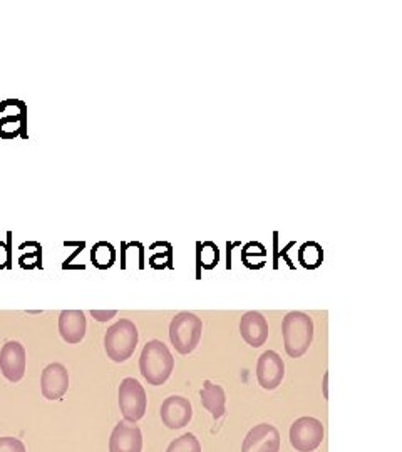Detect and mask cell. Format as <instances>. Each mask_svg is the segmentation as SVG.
Wrapping results in <instances>:
<instances>
[{
	"instance_id": "cell-1",
	"label": "cell",
	"mask_w": 402,
	"mask_h": 452,
	"mask_svg": "<svg viewBox=\"0 0 402 452\" xmlns=\"http://www.w3.org/2000/svg\"><path fill=\"white\" fill-rule=\"evenodd\" d=\"M175 369V359L161 340H150L139 357V371L150 385H163Z\"/></svg>"
},
{
	"instance_id": "cell-2",
	"label": "cell",
	"mask_w": 402,
	"mask_h": 452,
	"mask_svg": "<svg viewBox=\"0 0 402 452\" xmlns=\"http://www.w3.org/2000/svg\"><path fill=\"white\" fill-rule=\"evenodd\" d=\"M282 335L287 355L298 359L314 342V320L303 312H289L282 322Z\"/></svg>"
},
{
	"instance_id": "cell-3",
	"label": "cell",
	"mask_w": 402,
	"mask_h": 452,
	"mask_svg": "<svg viewBox=\"0 0 402 452\" xmlns=\"http://www.w3.org/2000/svg\"><path fill=\"white\" fill-rule=\"evenodd\" d=\"M138 340L139 332L134 322L128 318H121L106 330L104 350L111 360L116 362V364H122L133 357L138 347Z\"/></svg>"
},
{
	"instance_id": "cell-4",
	"label": "cell",
	"mask_w": 402,
	"mask_h": 452,
	"mask_svg": "<svg viewBox=\"0 0 402 452\" xmlns=\"http://www.w3.org/2000/svg\"><path fill=\"white\" fill-rule=\"evenodd\" d=\"M201 332H203V322L198 315L191 312H179L170 323V342L176 352L188 355L198 347Z\"/></svg>"
},
{
	"instance_id": "cell-5",
	"label": "cell",
	"mask_w": 402,
	"mask_h": 452,
	"mask_svg": "<svg viewBox=\"0 0 402 452\" xmlns=\"http://www.w3.org/2000/svg\"><path fill=\"white\" fill-rule=\"evenodd\" d=\"M119 409L122 417L129 424H136L145 417L147 409V397L143 385L133 377H126L121 380L118 390Z\"/></svg>"
},
{
	"instance_id": "cell-6",
	"label": "cell",
	"mask_w": 402,
	"mask_h": 452,
	"mask_svg": "<svg viewBox=\"0 0 402 452\" xmlns=\"http://www.w3.org/2000/svg\"><path fill=\"white\" fill-rule=\"evenodd\" d=\"M323 441V424L315 417H300L290 426V444L298 452H314Z\"/></svg>"
},
{
	"instance_id": "cell-7",
	"label": "cell",
	"mask_w": 402,
	"mask_h": 452,
	"mask_svg": "<svg viewBox=\"0 0 402 452\" xmlns=\"http://www.w3.org/2000/svg\"><path fill=\"white\" fill-rule=\"evenodd\" d=\"M27 364V353L22 344L9 340L0 348V372L12 384L24 379Z\"/></svg>"
},
{
	"instance_id": "cell-8",
	"label": "cell",
	"mask_w": 402,
	"mask_h": 452,
	"mask_svg": "<svg viewBox=\"0 0 402 452\" xmlns=\"http://www.w3.org/2000/svg\"><path fill=\"white\" fill-rule=\"evenodd\" d=\"M241 452H280V433L272 424H258L248 430Z\"/></svg>"
},
{
	"instance_id": "cell-9",
	"label": "cell",
	"mask_w": 402,
	"mask_h": 452,
	"mask_svg": "<svg viewBox=\"0 0 402 452\" xmlns=\"http://www.w3.org/2000/svg\"><path fill=\"white\" fill-rule=\"evenodd\" d=\"M285 377V362L277 352L266 350L258 357L257 380L265 390H275Z\"/></svg>"
},
{
	"instance_id": "cell-10",
	"label": "cell",
	"mask_w": 402,
	"mask_h": 452,
	"mask_svg": "<svg viewBox=\"0 0 402 452\" xmlns=\"http://www.w3.org/2000/svg\"><path fill=\"white\" fill-rule=\"evenodd\" d=\"M69 389V372L59 362L49 364L40 376V392L47 401H61Z\"/></svg>"
},
{
	"instance_id": "cell-11",
	"label": "cell",
	"mask_w": 402,
	"mask_h": 452,
	"mask_svg": "<svg viewBox=\"0 0 402 452\" xmlns=\"http://www.w3.org/2000/svg\"><path fill=\"white\" fill-rule=\"evenodd\" d=\"M159 416L168 429H183L193 417L191 402L183 396H170L163 401Z\"/></svg>"
},
{
	"instance_id": "cell-12",
	"label": "cell",
	"mask_w": 402,
	"mask_h": 452,
	"mask_svg": "<svg viewBox=\"0 0 402 452\" xmlns=\"http://www.w3.org/2000/svg\"><path fill=\"white\" fill-rule=\"evenodd\" d=\"M109 452H143V433L138 426L119 422L109 437Z\"/></svg>"
},
{
	"instance_id": "cell-13",
	"label": "cell",
	"mask_w": 402,
	"mask_h": 452,
	"mask_svg": "<svg viewBox=\"0 0 402 452\" xmlns=\"http://www.w3.org/2000/svg\"><path fill=\"white\" fill-rule=\"evenodd\" d=\"M240 334L250 347H262L268 339V322L260 312H247L240 320Z\"/></svg>"
},
{
	"instance_id": "cell-14",
	"label": "cell",
	"mask_w": 402,
	"mask_h": 452,
	"mask_svg": "<svg viewBox=\"0 0 402 452\" xmlns=\"http://www.w3.org/2000/svg\"><path fill=\"white\" fill-rule=\"evenodd\" d=\"M88 320L83 310H63L59 315V334L65 344H81L86 337Z\"/></svg>"
},
{
	"instance_id": "cell-15",
	"label": "cell",
	"mask_w": 402,
	"mask_h": 452,
	"mask_svg": "<svg viewBox=\"0 0 402 452\" xmlns=\"http://www.w3.org/2000/svg\"><path fill=\"white\" fill-rule=\"evenodd\" d=\"M200 398L201 404L211 414L215 421L225 416V412H227V394H225V389L221 385L211 380H204L203 387L200 390Z\"/></svg>"
},
{
	"instance_id": "cell-16",
	"label": "cell",
	"mask_w": 402,
	"mask_h": 452,
	"mask_svg": "<svg viewBox=\"0 0 402 452\" xmlns=\"http://www.w3.org/2000/svg\"><path fill=\"white\" fill-rule=\"evenodd\" d=\"M27 139V106L24 102L20 106V113L17 116H6L0 119V138L14 139V138Z\"/></svg>"
},
{
	"instance_id": "cell-17",
	"label": "cell",
	"mask_w": 402,
	"mask_h": 452,
	"mask_svg": "<svg viewBox=\"0 0 402 452\" xmlns=\"http://www.w3.org/2000/svg\"><path fill=\"white\" fill-rule=\"evenodd\" d=\"M220 261V248L213 241H196V266H198V278L200 270H213Z\"/></svg>"
},
{
	"instance_id": "cell-18",
	"label": "cell",
	"mask_w": 402,
	"mask_h": 452,
	"mask_svg": "<svg viewBox=\"0 0 402 452\" xmlns=\"http://www.w3.org/2000/svg\"><path fill=\"white\" fill-rule=\"evenodd\" d=\"M298 263L305 270H317L323 263V248L317 241H305L298 248Z\"/></svg>"
},
{
	"instance_id": "cell-19",
	"label": "cell",
	"mask_w": 402,
	"mask_h": 452,
	"mask_svg": "<svg viewBox=\"0 0 402 452\" xmlns=\"http://www.w3.org/2000/svg\"><path fill=\"white\" fill-rule=\"evenodd\" d=\"M91 261L97 270H108L116 261V250L109 241H97L91 250Z\"/></svg>"
},
{
	"instance_id": "cell-20",
	"label": "cell",
	"mask_w": 402,
	"mask_h": 452,
	"mask_svg": "<svg viewBox=\"0 0 402 452\" xmlns=\"http://www.w3.org/2000/svg\"><path fill=\"white\" fill-rule=\"evenodd\" d=\"M166 452H201V444L196 439L195 434L186 433L175 439L173 442L168 446Z\"/></svg>"
},
{
	"instance_id": "cell-21",
	"label": "cell",
	"mask_w": 402,
	"mask_h": 452,
	"mask_svg": "<svg viewBox=\"0 0 402 452\" xmlns=\"http://www.w3.org/2000/svg\"><path fill=\"white\" fill-rule=\"evenodd\" d=\"M151 268L154 270H163V268H173V245L166 246V252L154 253L153 257L150 258Z\"/></svg>"
},
{
	"instance_id": "cell-22",
	"label": "cell",
	"mask_w": 402,
	"mask_h": 452,
	"mask_svg": "<svg viewBox=\"0 0 402 452\" xmlns=\"http://www.w3.org/2000/svg\"><path fill=\"white\" fill-rule=\"evenodd\" d=\"M12 240L14 233L7 232V240L0 241V270L12 268Z\"/></svg>"
},
{
	"instance_id": "cell-23",
	"label": "cell",
	"mask_w": 402,
	"mask_h": 452,
	"mask_svg": "<svg viewBox=\"0 0 402 452\" xmlns=\"http://www.w3.org/2000/svg\"><path fill=\"white\" fill-rule=\"evenodd\" d=\"M0 452H27L20 439L0 437Z\"/></svg>"
},
{
	"instance_id": "cell-24",
	"label": "cell",
	"mask_w": 402,
	"mask_h": 452,
	"mask_svg": "<svg viewBox=\"0 0 402 452\" xmlns=\"http://www.w3.org/2000/svg\"><path fill=\"white\" fill-rule=\"evenodd\" d=\"M118 312L116 310H91V315L97 322H108V320L114 318Z\"/></svg>"
},
{
	"instance_id": "cell-25",
	"label": "cell",
	"mask_w": 402,
	"mask_h": 452,
	"mask_svg": "<svg viewBox=\"0 0 402 452\" xmlns=\"http://www.w3.org/2000/svg\"><path fill=\"white\" fill-rule=\"evenodd\" d=\"M248 257H262V258H265L266 257V248L258 250V252H250V250L247 248V245H245L243 248H241V261L247 260Z\"/></svg>"
},
{
	"instance_id": "cell-26",
	"label": "cell",
	"mask_w": 402,
	"mask_h": 452,
	"mask_svg": "<svg viewBox=\"0 0 402 452\" xmlns=\"http://www.w3.org/2000/svg\"><path fill=\"white\" fill-rule=\"evenodd\" d=\"M84 246H86V241H76V252H74V253L71 255V257H69V258H67V260H65V261L63 263V268H64V270H67L69 263H71V261L74 260V258H76V257H77V255H79L81 252H83V250H84Z\"/></svg>"
},
{
	"instance_id": "cell-27",
	"label": "cell",
	"mask_w": 402,
	"mask_h": 452,
	"mask_svg": "<svg viewBox=\"0 0 402 452\" xmlns=\"http://www.w3.org/2000/svg\"><path fill=\"white\" fill-rule=\"evenodd\" d=\"M241 246L240 241H227V268L232 270V250Z\"/></svg>"
},
{
	"instance_id": "cell-28",
	"label": "cell",
	"mask_w": 402,
	"mask_h": 452,
	"mask_svg": "<svg viewBox=\"0 0 402 452\" xmlns=\"http://www.w3.org/2000/svg\"><path fill=\"white\" fill-rule=\"evenodd\" d=\"M295 243H294V241H290V243L289 245H287L285 246V248L284 250H282V252H278V257H280V255H282V258H284V260L287 261V263H289V266H290V268H294V265H292V260H290V258H289V250L290 248H292V246H294Z\"/></svg>"
},
{
	"instance_id": "cell-29",
	"label": "cell",
	"mask_w": 402,
	"mask_h": 452,
	"mask_svg": "<svg viewBox=\"0 0 402 452\" xmlns=\"http://www.w3.org/2000/svg\"><path fill=\"white\" fill-rule=\"evenodd\" d=\"M273 250H275L273 268H278V232H273Z\"/></svg>"
},
{
	"instance_id": "cell-30",
	"label": "cell",
	"mask_w": 402,
	"mask_h": 452,
	"mask_svg": "<svg viewBox=\"0 0 402 452\" xmlns=\"http://www.w3.org/2000/svg\"><path fill=\"white\" fill-rule=\"evenodd\" d=\"M327 379H329V373H325L323 376V396L327 397Z\"/></svg>"
}]
</instances>
